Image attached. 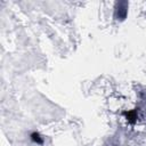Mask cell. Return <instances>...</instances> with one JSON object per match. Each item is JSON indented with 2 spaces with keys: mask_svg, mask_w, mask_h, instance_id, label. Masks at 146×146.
I'll return each instance as SVG.
<instances>
[{
  "mask_svg": "<svg viewBox=\"0 0 146 146\" xmlns=\"http://www.w3.org/2000/svg\"><path fill=\"white\" fill-rule=\"evenodd\" d=\"M31 139H32L34 143H36V144H42V143H43V139L40 137V135H39L38 132H33V133L31 135Z\"/></svg>",
  "mask_w": 146,
  "mask_h": 146,
  "instance_id": "obj_2",
  "label": "cell"
},
{
  "mask_svg": "<svg viewBox=\"0 0 146 146\" xmlns=\"http://www.w3.org/2000/svg\"><path fill=\"white\" fill-rule=\"evenodd\" d=\"M123 114L125 115V117H127V120H128L129 122H131V123L136 122V120H137V112H136L135 110H131V111H129V112H124Z\"/></svg>",
  "mask_w": 146,
  "mask_h": 146,
  "instance_id": "obj_1",
  "label": "cell"
}]
</instances>
